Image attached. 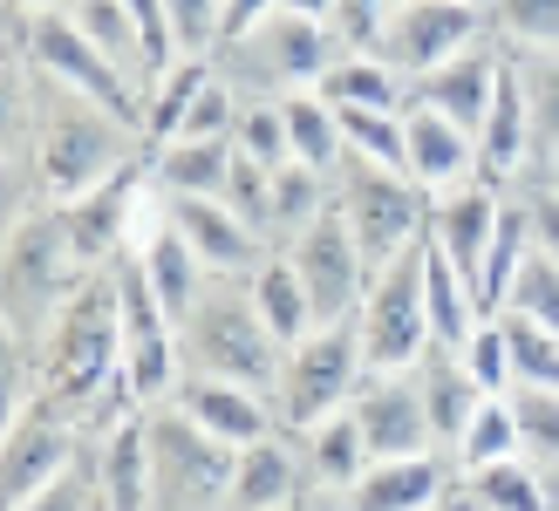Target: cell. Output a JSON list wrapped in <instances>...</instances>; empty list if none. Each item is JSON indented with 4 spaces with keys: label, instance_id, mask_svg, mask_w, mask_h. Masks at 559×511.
Segmentation results:
<instances>
[{
    "label": "cell",
    "instance_id": "obj_1",
    "mask_svg": "<svg viewBox=\"0 0 559 511\" xmlns=\"http://www.w3.org/2000/svg\"><path fill=\"white\" fill-rule=\"evenodd\" d=\"M144 144H151L144 123H130L123 109H109V103L35 69V170H41V191L55 205L103 185L109 170H123Z\"/></svg>",
    "mask_w": 559,
    "mask_h": 511
},
{
    "label": "cell",
    "instance_id": "obj_2",
    "mask_svg": "<svg viewBox=\"0 0 559 511\" xmlns=\"http://www.w3.org/2000/svg\"><path fill=\"white\" fill-rule=\"evenodd\" d=\"M96 266L82 260V246L69 233L62 205H35L8 218V239H0V328L14 334H48V321L69 307V294L90 280Z\"/></svg>",
    "mask_w": 559,
    "mask_h": 511
},
{
    "label": "cell",
    "instance_id": "obj_3",
    "mask_svg": "<svg viewBox=\"0 0 559 511\" xmlns=\"http://www.w3.org/2000/svg\"><path fill=\"white\" fill-rule=\"evenodd\" d=\"M178 348H185L191 376H233V382H253V389H273L280 361H287V341L260 314L246 273H212L205 280L199 300L178 314Z\"/></svg>",
    "mask_w": 559,
    "mask_h": 511
},
{
    "label": "cell",
    "instance_id": "obj_4",
    "mask_svg": "<svg viewBox=\"0 0 559 511\" xmlns=\"http://www.w3.org/2000/svg\"><path fill=\"white\" fill-rule=\"evenodd\" d=\"M342 55L334 41V27L321 14H300V8H273L260 27H246V35L218 41L212 62L218 75L239 90V103H260V96H294V90H314L328 75V62Z\"/></svg>",
    "mask_w": 559,
    "mask_h": 511
},
{
    "label": "cell",
    "instance_id": "obj_5",
    "mask_svg": "<svg viewBox=\"0 0 559 511\" xmlns=\"http://www.w3.org/2000/svg\"><path fill=\"white\" fill-rule=\"evenodd\" d=\"M239 443L205 430L178 395L151 409V511H226Z\"/></svg>",
    "mask_w": 559,
    "mask_h": 511
},
{
    "label": "cell",
    "instance_id": "obj_6",
    "mask_svg": "<svg viewBox=\"0 0 559 511\" xmlns=\"http://www.w3.org/2000/svg\"><path fill=\"white\" fill-rule=\"evenodd\" d=\"M328 198H334V212L348 218V233L361 239L369 266H382V260H396L403 246H416L424 239V218H430V191L416 185L403 164H382V157H361V151H348L334 164Z\"/></svg>",
    "mask_w": 559,
    "mask_h": 511
},
{
    "label": "cell",
    "instance_id": "obj_7",
    "mask_svg": "<svg viewBox=\"0 0 559 511\" xmlns=\"http://www.w3.org/2000/svg\"><path fill=\"white\" fill-rule=\"evenodd\" d=\"M361 376H369V355H361L355 321H321V328H307L294 348H287V361H280V382H273L280 423L300 437V430H314V423L342 416V409L355 403Z\"/></svg>",
    "mask_w": 559,
    "mask_h": 511
},
{
    "label": "cell",
    "instance_id": "obj_8",
    "mask_svg": "<svg viewBox=\"0 0 559 511\" xmlns=\"http://www.w3.org/2000/svg\"><path fill=\"white\" fill-rule=\"evenodd\" d=\"M424 239L403 246L396 260H382L369 273V294L355 307V334L369 368H409L430 348V300H424Z\"/></svg>",
    "mask_w": 559,
    "mask_h": 511
},
{
    "label": "cell",
    "instance_id": "obj_9",
    "mask_svg": "<svg viewBox=\"0 0 559 511\" xmlns=\"http://www.w3.org/2000/svg\"><path fill=\"white\" fill-rule=\"evenodd\" d=\"M8 62H35L41 75L69 82V90L96 96L109 109H123L130 123H144V82H136L117 55H103L62 8H35V27H27V55H8ZM151 136V130H144Z\"/></svg>",
    "mask_w": 559,
    "mask_h": 511
},
{
    "label": "cell",
    "instance_id": "obj_10",
    "mask_svg": "<svg viewBox=\"0 0 559 511\" xmlns=\"http://www.w3.org/2000/svg\"><path fill=\"white\" fill-rule=\"evenodd\" d=\"M82 437L90 430H82L69 409H55L48 395H35L21 416H0V504L27 511L35 491L82 450Z\"/></svg>",
    "mask_w": 559,
    "mask_h": 511
},
{
    "label": "cell",
    "instance_id": "obj_11",
    "mask_svg": "<svg viewBox=\"0 0 559 511\" xmlns=\"http://www.w3.org/2000/svg\"><path fill=\"white\" fill-rule=\"evenodd\" d=\"M294 266L307 280V300H314V321H355L361 294H369V252H361V239L348 233V218L334 212V198L314 212V225L287 246Z\"/></svg>",
    "mask_w": 559,
    "mask_h": 511
},
{
    "label": "cell",
    "instance_id": "obj_12",
    "mask_svg": "<svg viewBox=\"0 0 559 511\" xmlns=\"http://www.w3.org/2000/svg\"><path fill=\"white\" fill-rule=\"evenodd\" d=\"M478 35H491V14L478 8V0H396L376 48L403 75H424V69H437L443 55H457L464 41H478Z\"/></svg>",
    "mask_w": 559,
    "mask_h": 511
},
{
    "label": "cell",
    "instance_id": "obj_13",
    "mask_svg": "<svg viewBox=\"0 0 559 511\" xmlns=\"http://www.w3.org/2000/svg\"><path fill=\"white\" fill-rule=\"evenodd\" d=\"M506 185L491 178H464V185H443L430 191V218H424V239L443 252L451 266H464L485 294V260H491V239H498V218H506Z\"/></svg>",
    "mask_w": 559,
    "mask_h": 511
},
{
    "label": "cell",
    "instance_id": "obj_14",
    "mask_svg": "<svg viewBox=\"0 0 559 511\" xmlns=\"http://www.w3.org/2000/svg\"><path fill=\"white\" fill-rule=\"evenodd\" d=\"M348 416L361 423L369 457H409V450H437L424 389H416V361H409V368H369V376H361V389H355V403H348Z\"/></svg>",
    "mask_w": 559,
    "mask_h": 511
},
{
    "label": "cell",
    "instance_id": "obj_15",
    "mask_svg": "<svg viewBox=\"0 0 559 511\" xmlns=\"http://www.w3.org/2000/svg\"><path fill=\"white\" fill-rule=\"evenodd\" d=\"M506 69H512V48L498 41V35H478V41H464L457 55H443L437 69L409 75V96L478 130L485 109H491V96H498V82H506Z\"/></svg>",
    "mask_w": 559,
    "mask_h": 511
},
{
    "label": "cell",
    "instance_id": "obj_16",
    "mask_svg": "<svg viewBox=\"0 0 559 511\" xmlns=\"http://www.w3.org/2000/svg\"><path fill=\"white\" fill-rule=\"evenodd\" d=\"M457 485L451 450H409V457H369L355 477L348 511H443Z\"/></svg>",
    "mask_w": 559,
    "mask_h": 511
},
{
    "label": "cell",
    "instance_id": "obj_17",
    "mask_svg": "<svg viewBox=\"0 0 559 511\" xmlns=\"http://www.w3.org/2000/svg\"><path fill=\"white\" fill-rule=\"evenodd\" d=\"M164 212H171V225L199 246V260L212 273H253L266 260V239L260 225L246 218L233 198H199V191H164Z\"/></svg>",
    "mask_w": 559,
    "mask_h": 511
},
{
    "label": "cell",
    "instance_id": "obj_18",
    "mask_svg": "<svg viewBox=\"0 0 559 511\" xmlns=\"http://www.w3.org/2000/svg\"><path fill=\"white\" fill-rule=\"evenodd\" d=\"M226 511H307V450L294 430L239 443Z\"/></svg>",
    "mask_w": 559,
    "mask_h": 511
},
{
    "label": "cell",
    "instance_id": "obj_19",
    "mask_svg": "<svg viewBox=\"0 0 559 511\" xmlns=\"http://www.w3.org/2000/svg\"><path fill=\"white\" fill-rule=\"evenodd\" d=\"M403 164H409V178L424 191L464 185V178H478V130L409 96L403 103Z\"/></svg>",
    "mask_w": 559,
    "mask_h": 511
},
{
    "label": "cell",
    "instance_id": "obj_20",
    "mask_svg": "<svg viewBox=\"0 0 559 511\" xmlns=\"http://www.w3.org/2000/svg\"><path fill=\"white\" fill-rule=\"evenodd\" d=\"M539 170V144H533V109H525V82L519 69H506V82H498V96L485 109V123H478V178L491 185H519V178H533Z\"/></svg>",
    "mask_w": 559,
    "mask_h": 511
},
{
    "label": "cell",
    "instance_id": "obj_21",
    "mask_svg": "<svg viewBox=\"0 0 559 511\" xmlns=\"http://www.w3.org/2000/svg\"><path fill=\"white\" fill-rule=\"evenodd\" d=\"M178 403L199 416L205 430H218L226 443H260V437H273V430H287V423H280L273 389L233 382V376H185Z\"/></svg>",
    "mask_w": 559,
    "mask_h": 511
},
{
    "label": "cell",
    "instance_id": "obj_22",
    "mask_svg": "<svg viewBox=\"0 0 559 511\" xmlns=\"http://www.w3.org/2000/svg\"><path fill=\"white\" fill-rule=\"evenodd\" d=\"M90 450L109 511H151V409H117L103 430H90Z\"/></svg>",
    "mask_w": 559,
    "mask_h": 511
},
{
    "label": "cell",
    "instance_id": "obj_23",
    "mask_svg": "<svg viewBox=\"0 0 559 511\" xmlns=\"http://www.w3.org/2000/svg\"><path fill=\"white\" fill-rule=\"evenodd\" d=\"M300 450H307V511H348V491L355 477L369 471V443H361V423L342 409L314 423V430H300Z\"/></svg>",
    "mask_w": 559,
    "mask_h": 511
},
{
    "label": "cell",
    "instance_id": "obj_24",
    "mask_svg": "<svg viewBox=\"0 0 559 511\" xmlns=\"http://www.w3.org/2000/svg\"><path fill=\"white\" fill-rule=\"evenodd\" d=\"M451 504L457 511H552V477L525 457V450H512V457L457 471Z\"/></svg>",
    "mask_w": 559,
    "mask_h": 511
},
{
    "label": "cell",
    "instance_id": "obj_25",
    "mask_svg": "<svg viewBox=\"0 0 559 511\" xmlns=\"http://www.w3.org/2000/svg\"><path fill=\"white\" fill-rule=\"evenodd\" d=\"M416 389H424V409H430V430H437V450H451L464 437L471 409L485 403L478 376L464 368V355L451 348V341H430L424 355H416Z\"/></svg>",
    "mask_w": 559,
    "mask_h": 511
},
{
    "label": "cell",
    "instance_id": "obj_26",
    "mask_svg": "<svg viewBox=\"0 0 559 511\" xmlns=\"http://www.w3.org/2000/svg\"><path fill=\"white\" fill-rule=\"evenodd\" d=\"M314 90H321L334 109H403V103H409V75L389 62L382 48H342Z\"/></svg>",
    "mask_w": 559,
    "mask_h": 511
},
{
    "label": "cell",
    "instance_id": "obj_27",
    "mask_svg": "<svg viewBox=\"0 0 559 511\" xmlns=\"http://www.w3.org/2000/svg\"><path fill=\"white\" fill-rule=\"evenodd\" d=\"M151 178H157V191L226 198V185H233V136H164V144H151Z\"/></svg>",
    "mask_w": 559,
    "mask_h": 511
},
{
    "label": "cell",
    "instance_id": "obj_28",
    "mask_svg": "<svg viewBox=\"0 0 559 511\" xmlns=\"http://www.w3.org/2000/svg\"><path fill=\"white\" fill-rule=\"evenodd\" d=\"M55 8H62L103 55H117L136 82L157 75V48H151V35H144V21H136L130 0H55Z\"/></svg>",
    "mask_w": 559,
    "mask_h": 511
},
{
    "label": "cell",
    "instance_id": "obj_29",
    "mask_svg": "<svg viewBox=\"0 0 559 511\" xmlns=\"http://www.w3.org/2000/svg\"><path fill=\"white\" fill-rule=\"evenodd\" d=\"M424 246H430V239H424ZM424 300H430V341H451V348H464L471 328L491 314L485 294H478V280H471L464 266H451L437 246L424 252Z\"/></svg>",
    "mask_w": 559,
    "mask_h": 511
},
{
    "label": "cell",
    "instance_id": "obj_30",
    "mask_svg": "<svg viewBox=\"0 0 559 511\" xmlns=\"http://www.w3.org/2000/svg\"><path fill=\"white\" fill-rule=\"evenodd\" d=\"M321 205H328V178H321L314 164H300V157L273 164V178H266V212H260L266 246H294L307 225H314Z\"/></svg>",
    "mask_w": 559,
    "mask_h": 511
},
{
    "label": "cell",
    "instance_id": "obj_31",
    "mask_svg": "<svg viewBox=\"0 0 559 511\" xmlns=\"http://www.w3.org/2000/svg\"><path fill=\"white\" fill-rule=\"evenodd\" d=\"M246 287H253L260 314L273 321V334L287 341V348H294L307 328H321V321H314V300H307V280H300V266H294L287 246H266V260L246 273Z\"/></svg>",
    "mask_w": 559,
    "mask_h": 511
},
{
    "label": "cell",
    "instance_id": "obj_32",
    "mask_svg": "<svg viewBox=\"0 0 559 511\" xmlns=\"http://www.w3.org/2000/svg\"><path fill=\"white\" fill-rule=\"evenodd\" d=\"M280 109H287V151H294L300 164H314L321 178H334V164L348 157L342 109H334L321 90H294V96H280Z\"/></svg>",
    "mask_w": 559,
    "mask_h": 511
},
{
    "label": "cell",
    "instance_id": "obj_33",
    "mask_svg": "<svg viewBox=\"0 0 559 511\" xmlns=\"http://www.w3.org/2000/svg\"><path fill=\"white\" fill-rule=\"evenodd\" d=\"M512 69L525 82V109H533V144L539 170L559 157V48H512Z\"/></svg>",
    "mask_w": 559,
    "mask_h": 511
},
{
    "label": "cell",
    "instance_id": "obj_34",
    "mask_svg": "<svg viewBox=\"0 0 559 511\" xmlns=\"http://www.w3.org/2000/svg\"><path fill=\"white\" fill-rule=\"evenodd\" d=\"M506 395H512V409H519V450L546 477H559V389H546V382H512Z\"/></svg>",
    "mask_w": 559,
    "mask_h": 511
},
{
    "label": "cell",
    "instance_id": "obj_35",
    "mask_svg": "<svg viewBox=\"0 0 559 511\" xmlns=\"http://www.w3.org/2000/svg\"><path fill=\"white\" fill-rule=\"evenodd\" d=\"M512 450H519V409H512V395H485V403L471 409L464 437L451 443V457H457V471H471V464L512 457Z\"/></svg>",
    "mask_w": 559,
    "mask_h": 511
},
{
    "label": "cell",
    "instance_id": "obj_36",
    "mask_svg": "<svg viewBox=\"0 0 559 511\" xmlns=\"http://www.w3.org/2000/svg\"><path fill=\"white\" fill-rule=\"evenodd\" d=\"M498 321H506V341H512V376L519 382H546L559 389V328L519 314V307H491Z\"/></svg>",
    "mask_w": 559,
    "mask_h": 511
},
{
    "label": "cell",
    "instance_id": "obj_37",
    "mask_svg": "<svg viewBox=\"0 0 559 511\" xmlns=\"http://www.w3.org/2000/svg\"><path fill=\"white\" fill-rule=\"evenodd\" d=\"M27 511H109V498H103V471H96V450H90V437H82V450L48 477V485L35 491V504Z\"/></svg>",
    "mask_w": 559,
    "mask_h": 511
},
{
    "label": "cell",
    "instance_id": "obj_38",
    "mask_svg": "<svg viewBox=\"0 0 559 511\" xmlns=\"http://www.w3.org/2000/svg\"><path fill=\"white\" fill-rule=\"evenodd\" d=\"M485 14L506 48H559V0H491Z\"/></svg>",
    "mask_w": 559,
    "mask_h": 511
},
{
    "label": "cell",
    "instance_id": "obj_39",
    "mask_svg": "<svg viewBox=\"0 0 559 511\" xmlns=\"http://www.w3.org/2000/svg\"><path fill=\"white\" fill-rule=\"evenodd\" d=\"M464 368H471V376H478V389L485 395H506L519 376H512V341H506V321H498V314H485L478 328H471V341H464Z\"/></svg>",
    "mask_w": 559,
    "mask_h": 511
},
{
    "label": "cell",
    "instance_id": "obj_40",
    "mask_svg": "<svg viewBox=\"0 0 559 511\" xmlns=\"http://www.w3.org/2000/svg\"><path fill=\"white\" fill-rule=\"evenodd\" d=\"M164 27L178 55H212L226 41V0H164Z\"/></svg>",
    "mask_w": 559,
    "mask_h": 511
},
{
    "label": "cell",
    "instance_id": "obj_41",
    "mask_svg": "<svg viewBox=\"0 0 559 511\" xmlns=\"http://www.w3.org/2000/svg\"><path fill=\"white\" fill-rule=\"evenodd\" d=\"M233 144H239L246 157H260V164H287V157H294V151H287V109H280L273 96H260V103H239Z\"/></svg>",
    "mask_w": 559,
    "mask_h": 511
},
{
    "label": "cell",
    "instance_id": "obj_42",
    "mask_svg": "<svg viewBox=\"0 0 559 511\" xmlns=\"http://www.w3.org/2000/svg\"><path fill=\"white\" fill-rule=\"evenodd\" d=\"M498 307H519V314L559 328V260H546V252H525V266L512 273V294L498 300Z\"/></svg>",
    "mask_w": 559,
    "mask_h": 511
},
{
    "label": "cell",
    "instance_id": "obj_43",
    "mask_svg": "<svg viewBox=\"0 0 559 511\" xmlns=\"http://www.w3.org/2000/svg\"><path fill=\"white\" fill-rule=\"evenodd\" d=\"M342 136H348V151H361V157L403 164V109H342Z\"/></svg>",
    "mask_w": 559,
    "mask_h": 511
},
{
    "label": "cell",
    "instance_id": "obj_44",
    "mask_svg": "<svg viewBox=\"0 0 559 511\" xmlns=\"http://www.w3.org/2000/svg\"><path fill=\"white\" fill-rule=\"evenodd\" d=\"M512 191L525 205V239H533V252L559 260V185L546 178V170H533V178H519Z\"/></svg>",
    "mask_w": 559,
    "mask_h": 511
},
{
    "label": "cell",
    "instance_id": "obj_45",
    "mask_svg": "<svg viewBox=\"0 0 559 511\" xmlns=\"http://www.w3.org/2000/svg\"><path fill=\"white\" fill-rule=\"evenodd\" d=\"M273 8H287V0H226V41L246 35V27H260Z\"/></svg>",
    "mask_w": 559,
    "mask_h": 511
},
{
    "label": "cell",
    "instance_id": "obj_46",
    "mask_svg": "<svg viewBox=\"0 0 559 511\" xmlns=\"http://www.w3.org/2000/svg\"><path fill=\"white\" fill-rule=\"evenodd\" d=\"M287 8H300V14H321V21H328V8H334V0H287Z\"/></svg>",
    "mask_w": 559,
    "mask_h": 511
},
{
    "label": "cell",
    "instance_id": "obj_47",
    "mask_svg": "<svg viewBox=\"0 0 559 511\" xmlns=\"http://www.w3.org/2000/svg\"><path fill=\"white\" fill-rule=\"evenodd\" d=\"M14 8H55V0H14Z\"/></svg>",
    "mask_w": 559,
    "mask_h": 511
},
{
    "label": "cell",
    "instance_id": "obj_48",
    "mask_svg": "<svg viewBox=\"0 0 559 511\" xmlns=\"http://www.w3.org/2000/svg\"><path fill=\"white\" fill-rule=\"evenodd\" d=\"M546 178H552V185H559V157H552V164H546Z\"/></svg>",
    "mask_w": 559,
    "mask_h": 511
},
{
    "label": "cell",
    "instance_id": "obj_49",
    "mask_svg": "<svg viewBox=\"0 0 559 511\" xmlns=\"http://www.w3.org/2000/svg\"><path fill=\"white\" fill-rule=\"evenodd\" d=\"M552 511H559V477H552Z\"/></svg>",
    "mask_w": 559,
    "mask_h": 511
},
{
    "label": "cell",
    "instance_id": "obj_50",
    "mask_svg": "<svg viewBox=\"0 0 559 511\" xmlns=\"http://www.w3.org/2000/svg\"><path fill=\"white\" fill-rule=\"evenodd\" d=\"M478 8H491V0H478Z\"/></svg>",
    "mask_w": 559,
    "mask_h": 511
}]
</instances>
